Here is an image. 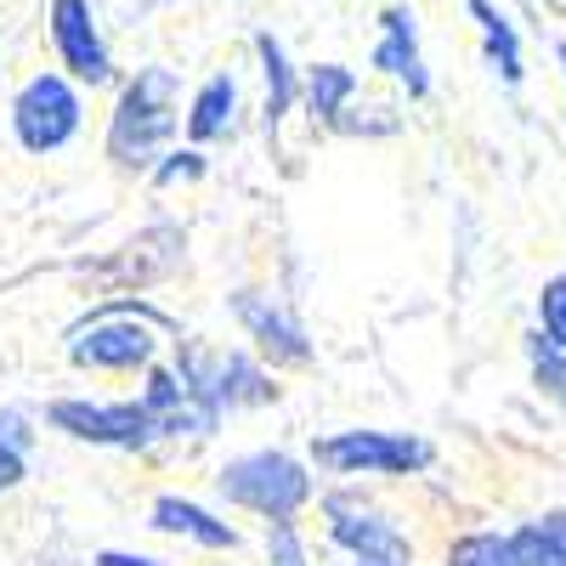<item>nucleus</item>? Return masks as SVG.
<instances>
[{
    "mask_svg": "<svg viewBox=\"0 0 566 566\" xmlns=\"http://www.w3.org/2000/svg\"><path fill=\"white\" fill-rule=\"evenodd\" d=\"M266 566H306V544L295 522H266Z\"/></svg>",
    "mask_w": 566,
    "mask_h": 566,
    "instance_id": "obj_23",
    "label": "nucleus"
},
{
    "mask_svg": "<svg viewBox=\"0 0 566 566\" xmlns=\"http://www.w3.org/2000/svg\"><path fill=\"white\" fill-rule=\"evenodd\" d=\"M181 380L193 386L205 402H216L221 413L232 408H266L277 402V386L261 363H250L244 352H199V346H181L176 352Z\"/></svg>",
    "mask_w": 566,
    "mask_h": 566,
    "instance_id": "obj_7",
    "label": "nucleus"
},
{
    "mask_svg": "<svg viewBox=\"0 0 566 566\" xmlns=\"http://www.w3.org/2000/svg\"><path fill=\"white\" fill-rule=\"evenodd\" d=\"M91 566H159V560L130 555V549H97V555H91Z\"/></svg>",
    "mask_w": 566,
    "mask_h": 566,
    "instance_id": "obj_25",
    "label": "nucleus"
},
{
    "mask_svg": "<svg viewBox=\"0 0 566 566\" xmlns=\"http://www.w3.org/2000/svg\"><path fill=\"white\" fill-rule=\"evenodd\" d=\"M538 328H544L555 346H566V272L549 277L544 290H538Z\"/></svg>",
    "mask_w": 566,
    "mask_h": 566,
    "instance_id": "obj_22",
    "label": "nucleus"
},
{
    "mask_svg": "<svg viewBox=\"0 0 566 566\" xmlns=\"http://www.w3.org/2000/svg\"><path fill=\"white\" fill-rule=\"evenodd\" d=\"M470 18H476V29H482V52H488V63H493V74L504 80V85H522V34H515V23L493 7V0H470Z\"/></svg>",
    "mask_w": 566,
    "mask_h": 566,
    "instance_id": "obj_17",
    "label": "nucleus"
},
{
    "mask_svg": "<svg viewBox=\"0 0 566 566\" xmlns=\"http://www.w3.org/2000/svg\"><path fill=\"white\" fill-rule=\"evenodd\" d=\"M154 328H170L165 312L142 306V301H108L97 306L85 323L69 328V363L74 368H103V374H136V368H154Z\"/></svg>",
    "mask_w": 566,
    "mask_h": 566,
    "instance_id": "obj_2",
    "label": "nucleus"
},
{
    "mask_svg": "<svg viewBox=\"0 0 566 566\" xmlns=\"http://www.w3.org/2000/svg\"><path fill=\"white\" fill-rule=\"evenodd\" d=\"M312 464L335 476H419L437 464V448L408 431H335L312 437Z\"/></svg>",
    "mask_w": 566,
    "mask_h": 566,
    "instance_id": "obj_4",
    "label": "nucleus"
},
{
    "mask_svg": "<svg viewBox=\"0 0 566 566\" xmlns=\"http://www.w3.org/2000/svg\"><path fill=\"white\" fill-rule=\"evenodd\" d=\"M368 69L397 80L408 97H431V74H424V52H419V29H413V12L408 7H386L380 12V40L368 52Z\"/></svg>",
    "mask_w": 566,
    "mask_h": 566,
    "instance_id": "obj_11",
    "label": "nucleus"
},
{
    "mask_svg": "<svg viewBox=\"0 0 566 566\" xmlns=\"http://www.w3.org/2000/svg\"><path fill=\"white\" fill-rule=\"evenodd\" d=\"M45 424L74 442H91V448H125V453H142L165 437L159 413L148 408V397L136 402H80V397H57L45 402Z\"/></svg>",
    "mask_w": 566,
    "mask_h": 566,
    "instance_id": "obj_5",
    "label": "nucleus"
},
{
    "mask_svg": "<svg viewBox=\"0 0 566 566\" xmlns=\"http://www.w3.org/2000/svg\"><path fill=\"white\" fill-rule=\"evenodd\" d=\"M159 232H165V221L159 227H148V232H136V239L114 255V261H103V266H91L103 283H114V290H142V283H159V277H170L176 266H181V250H187V239L181 244H165L159 255H148L154 244H159Z\"/></svg>",
    "mask_w": 566,
    "mask_h": 566,
    "instance_id": "obj_13",
    "label": "nucleus"
},
{
    "mask_svg": "<svg viewBox=\"0 0 566 566\" xmlns=\"http://www.w3.org/2000/svg\"><path fill=\"white\" fill-rule=\"evenodd\" d=\"M255 57H261V80H266V108H261V119H266V136L290 119V108L301 103V74H295V63H290V52H283V40L272 34V29H261L255 34Z\"/></svg>",
    "mask_w": 566,
    "mask_h": 566,
    "instance_id": "obj_15",
    "label": "nucleus"
},
{
    "mask_svg": "<svg viewBox=\"0 0 566 566\" xmlns=\"http://www.w3.org/2000/svg\"><path fill=\"white\" fill-rule=\"evenodd\" d=\"M176 125H187L176 74L159 69V63L136 69V80L119 91L114 119H108V159H114L119 170H154V165L170 154Z\"/></svg>",
    "mask_w": 566,
    "mask_h": 566,
    "instance_id": "obj_1",
    "label": "nucleus"
},
{
    "mask_svg": "<svg viewBox=\"0 0 566 566\" xmlns=\"http://www.w3.org/2000/svg\"><path fill=\"white\" fill-rule=\"evenodd\" d=\"M352 566H363V560H352Z\"/></svg>",
    "mask_w": 566,
    "mask_h": 566,
    "instance_id": "obj_27",
    "label": "nucleus"
},
{
    "mask_svg": "<svg viewBox=\"0 0 566 566\" xmlns=\"http://www.w3.org/2000/svg\"><path fill=\"white\" fill-rule=\"evenodd\" d=\"M328 538H335V549H346L363 566H413V544L391 515L363 510L340 493L328 499Z\"/></svg>",
    "mask_w": 566,
    "mask_h": 566,
    "instance_id": "obj_9",
    "label": "nucleus"
},
{
    "mask_svg": "<svg viewBox=\"0 0 566 566\" xmlns=\"http://www.w3.org/2000/svg\"><path fill=\"white\" fill-rule=\"evenodd\" d=\"M45 29H52V52H57V69L80 85H108L114 80V52L97 29V12L91 0H52L45 7Z\"/></svg>",
    "mask_w": 566,
    "mask_h": 566,
    "instance_id": "obj_8",
    "label": "nucleus"
},
{
    "mask_svg": "<svg viewBox=\"0 0 566 566\" xmlns=\"http://www.w3.org/2000/svg\"><path fill=\"white\" fill-rule=\"evenodd\" d=\"M448 566H515L510 533H464V538H453Z\"/></svg>",
    "mask_w": 566,
    "mask_h": 566,
    "instance_id": "obj_20",
    "label": "nucleus"
},
{
    "mask_svg": "<svg viewBox=\"0 0 566 566\" xmlns=\"http://www.w3.org/2000/svg\"><path fill=\"white\" fill-rule=\"evenodd\" d=\"M23 476H29V448H18V442L0 437V493H12Z\"/></svg>",
    "mask_w": 566,
    "mask_h": 566,
    "instance_id": "obj_24",
    "label": "nucleus"
},
{
    "mask_svg": "<svg viewBox=\"0 0 566 566\" xmlns=\"http://www.w3.org/2000/svg\"><path fill=\"white\" fill-rule=\"evenodd\" d=\"M148 527L154 533H170V538H193L205 549H239V527H227L216 510L193 504V499H181V493H159L154 510H148Z\"/></svg>",
    "mask_w": 566,
    "mask_h": 566,
    "instance_id": "obj_12",
    "label": "nucleus"
},
{
    "mask_svg": "<svg viewBox=\"0 0 566 566\" xmlns=\"http://www.w3.org/2000/svg\"><path fill=\"white\" fill-rule=\"evenodd\" d=\"M510 549H515V566H566V510L522 522L510 533Z\"/></svg>",
    "mask_w": 566,
    "mask_h": 566,
    "instance_id": "obj_18",
    "label": "nucleus"
},
{
    "mask_svg": "<svg viewBox=\"0 0 566 566\" xmlns=\"http://www.w3.org/2000/svg\"><path fill=\"white\" fill-rule=\"evenodd\" d=\"M232 114H239V80L210 74L193 91V103H187V142H193V148H210V142L232 136Z\"/></svg>",
    "mask_w": 566,
    "mask_h": 566,
    "instance_id": "obj_14",
    "label": "nucleus"
},
{
    "mask_svg": "<svg viewBox=\"0 0 566 566\" xmlns=\"http://www.w3.org/2000/svg\"><path fill=\"white\" fill-rule=\"evenodd\" d=\"M85 103H80V80L69 74H34L18 97H12V136L29 154H57L80 136Z\"/></svg>",
    "mask_w": 566,
    "mask_h": 566,
    "instance_id": "obj_6",
    "label": "nucleus"
},
{
    "mask_svg": "<svg viewBox=\"0 0 566 566\" xmlns=\"http://www.w3.org/2000/svg\"><path fill=\"white\" fill-rule=\"evenodd\" d=\"M527 363H533V386L566 408V346H555L544 328H533L527 335Z\"/></svg>",
    "mask_w": 566,
    "mask_h": 566,
    "instance_id": "obj_19",
    "label": "nucleus"
},
{
    "mask_svg": "<svg viewBox=\"0 0 566 566\" xmlns=\"http://www.w3.org/2000/svg\"><path fill=\"white\" fill-rule=\"evenodd\" d=\"M216 493L227 504H239L261 522H295V515L312 504V476L295 453L283 448H255V453H239L216 470Z\"/></svg>",
    "mask_w": 566,
    "mask_h": 566,
    "instance_id": "obj_3",
    "label": "nucleus"
},
{
    "mask_svg": "<svg viewBox=\"0 0 566 566\" xmlns=\"http://www.w3.org/2000/svg\"><path fill=\"white\" fill-rule=\"evenodd\" d=\"M205 170H210V159H205L199 148H170L148 176H154V187H176V181H199Z\"/></svg>",
    "mask_w": 566,
    "mask_h": 566,
    "instance_id": "obj_21",
    "label": "nucleus"
},
{
    "mask_svg": "<svg viewBox=\"0 0 566 566\" xmlns=\"http://www.w3.org/2000/svg\"><path fill=\"white\" fill-rule=\"evenodd\" d=\"M232 317H239V328L255 340V352H261L272 368H306V363H312L306 328L295 323L290 306H277L272 295H261V290H239V295H232Z\"/></svg>",
    "mask_w": 566,
    "mask_h": 566,
    "instance_id": "obj_10",
    "label": "nucleus"
},
{
    "mask_svg": "<svg viewBox=\"0 0 566 566\" xmlns=\"http://www.w3.org/2000/svg\"><path fill=\"white\" fill-rule=\"evenodd\" d=\"M357 97V74L346 63H312L306 69V85H301V103L312 114V125L323 130H346V108Z\"/></svg>",
    "mask_w": 566,
    "mask_h": 566,
    "instance_id": "obj_16",
    "label": "nucleus"
},
{
    "mask_svg": "<svg viewBox=\"0 0 566 566\" xmlns=\"http://www.w3.org/2000/svg\"><path fill=\"white\" fill-rule=\"evenodd\" d=\"M0 437H7V442H18V448H29V424H23L18 413H0Z\"/></svg>",
    "mask_w": 566,
    "mask_h": 566,
    "instance_id": "obj_26",
    "label": "nucleus"
}]
</instances>
